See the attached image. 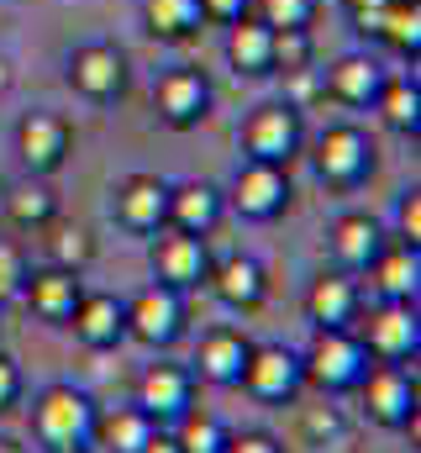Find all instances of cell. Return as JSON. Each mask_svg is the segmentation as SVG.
Returning a JSON list of instances; mask_svg holds the SVG:
<instances>
[{
  "instance_id": "cell-1",
  "label": "cell",
  "mask_w": 421,
  "mask_h": 453,
  "mask_svg": "<svg viewBox=\"0 0 421 453\" xmlns=\"http://www.w3.org/2000/svg\"><path fill=\"white\" fill-rule=\"evenodd\" d=\"M96 417H101V406H96L90 390H80V385H69V380H53V385H42L37 401H32V438L48 453L90 449Z\"/></svg>"
},
{
  "instance_id": "cell-8",
  "label": "cell",
  "mask_w": 421,
  "mask_h": 453,
  "mask_svg": "<svg viewBox=\"0 0 421 453\" xmlns=\"http://www.w3.org/2000/svg\"><path fill=\"white\" fill-rule=\"evenodd\" d=\"M237 390H248L253 401L264 406H295L301 390H306V369H301V353L285 348V342H253L248 364H242V380Z\"/></svg>"
},
{
  "instance_id": "cell-26",
  "label": "cell",
  "mask_w": 421,
  "mask_h": 453,
  "mask_svg": "<svg viewBox=\"0 0 421 453\" xmlns=\"http://www.w3.org/2000/svg\"><path fill=\"white\" fill-rule=\"evenodd\" d=\"M158 433V422L132 401V406H111L96 417V438H90V449H105V453H137L148 438Z\"/></svg>"
},
{
  "instance_id": "cell-7",
  "label": "cell",
  "mask_w": 421,
  "mask_h": 453,
  "mask_svg": "<svg viewBox=\"0 0 421 453\" xmlns=\"http://www.w3.org/2000/svg\"><path fill=\"white\" fill-rule=\"evenodd\" d=\"M306 148V121H301V106L290 101H264L253 106L248 121H242V158H258V164H285Z\"/></svg>"
},
{
  "instance_id": "cell-31",
  "label": "cell",
  "mask_w": 421,
  "mask_h": 453,
  "mask_svg": "<svg viewBox=\"0 0 421 453\" xmlns=\"http://www.w3.org/2000/svg\"><path fill=\"white\" fill-rule=\"evenodd\" d=\"M169 433H174V443H180L185 453H221L226 438H232V427H226L216 411H206V406H190Z\"/></svg>"
},
{
  "instance_id": "cell-15",
  "label": "cell",
  "mask_w": 421,
  "mask_h": 453,
  "mask_svg": "<svg viewBox=\"0 0 421 453\" xmlns=\"http://www.w3.org/2000/svg\"><path fill=\"white\" fill-rule=\"evenodd\" d=\"M385 242H390V232L369 211H342L326 226V253H332V269H342V274H364L385 253Z\"/></svg>"
},
{
  "instance_id": "cell-18",
  "label": "cell",
  "mask_w": 421,
  "mask_h": 453,
  "mask_svg": "<svg viewBox=\"0 0 421 453\" xmlns=\"http://www.w3.org/2000/svg\"><path fill=\"white\" fill-rule=\"evenodd\" d=\"M248 353H253V338L242 327H210V333H201V348L190 358V374L201 385H216V390H237Z\"/></svg>"
},
{
  "instance_id": "cell-23",
  "label": "cell",
  "mask_w": 421,
  "mask_h": 453,
  "mask_svg": "<svg viewBox=\"0 0 421 453\" xmlns=\"http://www.w3.org/2000/svg\"><path fill=\"white\" fill-rule=\"evenodd\" d=\"M226 64L237 80H264L274 74V32L258 16H237L226 27Z\"/></svg>"
},
{
  "instance_id": "cell-16",
  "label": "cell",
  "mask_w": 421,
  "mask_h": 453,
  "mask_svg": "<svg viewBox=\"0 0 421 453\" xmlns=\"http://www.w3.org/2000/svg\"><path fill=\"white\" fill-rule=\"evenodd\" d=\"M80 296H85V280H80L74 269H58V264L27 269V285H21V306H27L37 322L69 327V317H74Z\"/></svg>"
},
{
  "instance_id": "cell-43",
  "label": "cell",
  "mask_w": 421,
  "mask_h": 453,
  "mask_svg": "<svg viewBox=\"0 0 421 453\" xmlns=\"http://www.w3.org/2000/svg\"><path fill=\"white\" fill-rule=\"evenodd\" d=\"M0 453H27V449H21L16 438H5V433H0Z\"/></svg>"
},
{
  "instance_id": "cell-38",
  "label": "cell",
  "mask_w": 421,
  "mask_h": 453,
  "mask_svg": "<svg viewBox=\"0 0 421 453\" xmlns=\"http://www.w3.org/2000/svg\"><path fill=\"white\" fill-rule=\"evenodd\" d=\"M221 453H285V443H279L269 427H242V433L226 438V449Z\"/></svg>"
},
{
  "instance_id": "cell-2",
  "label": "cell",
  "mask_w": 421,
  "mask_h": 453,
  "mask_svg": "<svg viewBox=\"0 0 421 453\" xmlns=\"http://www.w3.org/2000/svg\"><path fill=\"white\" fill-rule=\"evenodd\" d=\"M369 353L353 327H311V348L301 353V369H306V385L321 395H353L358 380L369 374Z\"/></svg>"
},
{
  "instance_id": "cell-21",
  "label": "cell",
  "mask_w": 421,
  "mask_h": 453,
  "mask_svg": "<svg viewBox=\"0 0 421 453\" xmlns=\"http://www.w3.org/2000/svg\"><path fill=\"white\" fill-rule=\"evenodd\" d=\"M385 64L369 58V53H342L337 64L321 69V96L337 101V106H374L379 85H385Z\"/></svg>"
},
{
  "instance_id": "cell-44",
  "label": "cell",
  "mask_w": 421,
  "mask_h": 453,
  "mask_svg": "<svg viewBox=\"0 0 421 453\" xmlns=\"http://www.w3.org/2000/svg\"><path fill=\"white\" fill-rule=\"evenodd\" d=\"M5 85H11V64L0 58V90H5Z\"/></svg>"
},
{
  "instance_id": "cell-42",
  "label": "cell",
  "mask_w": 421,
  "mask_h": 453,
  "mask_svg": "<svg viewBox=\"0 0 421 453\" xmlns=\"http://www.w3.org/2000/svg\"><path fill=\"white\" fill-rule=\"evenodd\" d=\"M137 453H185V449L174 443V433H169V427H158V433H153V438H148Z\"/></svg>"
},
{
  "instance_id": "cell-19",
  "label": "cell",
  "mask_w": 421,
  "mask_h": 453,
  "mask_svg": "<svg viewBox=\"0 0 421 453\" xmlns=\"http://www.w3.org/2000/svg\"><path fill=\"white\" fill-rule=\"evenodd\" d=\"M206 290L226 311H258L269 296V274L253 253H226V258H210Z\"/></svg>"
},
{
  "instance_id": "cell-3",
  "label": "cell",
  "mask_w": 421,
  "mask_h": 453,
  "mask_svg": "<svg viewBox=\"0 0 421 453\" xmlns=\"http://www.w3.org/2000/svg\"><path fill=\"white\" fill-rule=\"evenodd\" d=\"M353 333L364 342V353L374 364H417L421 353V317H417V301H364Z\"/></svg>"
},
{
  "instance_id": "cell-28",
  "label": "cell",
  "mask_w": 421,
  "mask_h": 453,
  "mask_svg": "<svg viewBox=\"0 0 421 453\" xmlns=\"http://www.w3.org/2000/svg\"><path fill=\"white\" fill-rule=\"evenodd\" d=\"M369 37H379L385 48H395L401 58L417 64V53H421V0H390V5L379 11V21H374Z\"/></svg>"
},
{
  "instance_id": "cell-24",
  "label": "cell",
  "mask_w": 421,
  "mask_h": 453,
  "mask_svg": "<svg viewBox=\"0 0 421 453\" xmlns=\"http://www.w3.org/2000/svg\"><path fill=\"white\" fill-rule=\"evenodd\" d=\"M364 274H369V290H374L379 301H417V290H421V248L385 242V253H379Z\"/></svg>"
},
{
  "instance_id": "cell-29",
  "label": "cell",
  "mask_w": 421,
  "mask_h": 453,
  "mask_svg": "<svg viewBox=\"0 0 421 453\" xmlns=\"http://www.w3.org/2000/svg\"><path fill=\"white\" fill-rule=\"evenodd\" d=\"M374 111L385 116V127L390 132H406V137H417L421 132V90L417 80H385L379 85V96H374Z\"/></svg>"
},
{
  "instance_id": "cell-14",
  "label": "cell",
  "mask_w": 421,
  "mask_h": 453,
  "mask_svg": "<svg viewBox=\"0 0 421 453\" xmlns=\"http://www.w3.org/2000/svg\"><path fill=\"white\" fill-rule=\"evenodd\" d=\"M111 217H116V226H126L137 237H153L158 226H169V180H158V174H126L111 190Z\"/></svg>"
},
{
  "instance_id": "cell-17",
  "label": "cell",
  "mask_w": 421,
  "mask_h": 453,
  "mask_svg": "<svg viewBox=\"0 0 421 453\" xmlns=\"http://www.w3.org/2000/svg\"><path fill=\"white\" fill-rule=\"evenodd\" d=\"M69 85H74V96H85L96 106L116 101L126 90V58H121V48H111V42H80L69 53Z\"/></svg>"
},
{
  "instance_id": "cell-9",
  "label": "cell",
  "mask_w": 421,
  "mask_h": 453,
  "mask_svg": "<svg viewBox=\"0 0 421 453\" xmlns=\"http://www.w3.org/2000/svg\"><path fill=\"white\" fill-rule=\"evenodd\" d=\"M358 401L364 417L385 433H401L417 422V369L406 364H369V374L358 380Z\"/></svg>"
},
{
  "instance_id": "cell-12",
  "label": "cell",
  "mask_w": 421,
  "mask_h": 453,
  "mask_svg": "<svg viewBox=\"0 0 421 453\" xmlns=\"http://www.w3.org/2000/svg\"><path fill=\"white\" fill-rule=\"evenodd\" d=\"M69 148H74V127L58 111H27L16 121V153H21L27 174H37V180L58 174Z\"/></svg>"
},
{
  "instance_id": "cell-10",
  "label": "cell",
  "mask_w": 421,
  "mask_h": 453,
  "mask_svg": "<svg viewBox=\"0 0 421 453\" xmlns=\"http://www.w3.org/2000/svg\"><path fill=\"white\" fill-rule=\"evenodd\" d=\"M148 264H153V280H158V285L190 296V290L206 285L210 248H206V237H190V232H180V226H158V232L148 237Z\"/></svg>"
},
{
  "instance_id": "cell-22",
  "label": "cell",
  "mask_w": 421,
  "mask_h": 453,
  "mask_svg": "<svg viewBox=\"0 0 421 453\" xmlns=\"http://www.w3.org/2000/svg\"><path fill=\"white\" fill-rule=\"evenodd\" d=\"M74 338L85 342L90 353H105V348H121L126 342V306L111 296V290H85L74 317H69Z\"/></svg>"
},
{
  "instance_id": "cell-20",
  "label": "cell",
  "mask_w": 421,
  "mask_h": 453,
  "mask_svg": "<svg viewBox=\"0 0 421 453\" xmlns=\"http://www.w3.org/2000/svg\"><path fill=\"white\" fill-rule=\"evenodd\" d=\"M364 311V285L342 269H321L306 285V322L311 327H353Z\"/></svg>"
},
{
  "instance_id": "cell-40",
  "label": "cell",
  "mask_w": 421,
  "mask_h": 453,
  "mask_svg": "<svg viewBox=\"0 0 421 453\" xmlns=\"http://www.w3.org/2000/svg\"><path fill=\"white\" fill-rule=\"evenodd\" d=\"M342 5H348V16H353V27H358V32L369 37V32H374V21H379V11H385L390 0H342Z\"/></svg>"
},
{
  "instance_id": "cell-27",
  "label": "cell",
  "mask_w": 421,
  "mask_h": 453,
  "mask_svg": "<svg viewBox=\"0 0 421 453\" xmlns=\"http://www.w3.org/2000/svg\"><path fill=\"white\" fill-rule=\"evenodd\" d=\"M53 217H58V196H53V185H48V180L27 174V180H16V185L5 190V222H11V226L37 232V226H48Z\"/></svg>"
},
{
  "instance_id": "cell-13",
  "label": "cell",
  "mask_w": 421,
  "mask_h": 453,
  "mask_svg": "<svg viewBox=\"0 0 421 453\" xmlns=\"http://www.w3.org/2000/svg\"><path fill=\"white\" fill-rule=\"evenodd\" d=\"M153 111H158L164 127H174V132L201 127L210 116V80L201 69H190V64L158 74V85H153Z\"/></svg>"
},
{
  "instance_id": "cell-45",
  "label": "cell",
  "mask_w": 421,
  "mask_h": 453,
  "mask_svg": "<svg viewBox=\"0 0 421 453\" xmlns=\"http://www.w3.org/2000/svg\"><path fill=\"white\" fill-rule=\"evenodd\" d=\"M74 453H96V449H74Z\"/></svg>"
},
{
  "instance_id": "cell-4",
  "label": "cell",
  "mask_w": 421,
  "mask_h": 453,
  "mask_svg": "<svg viewBox=\"0 0 421 453\" xmlns=\"http://www.w3.org/2000/svg\"><path fill=\"white\" fill-rule=\"evenodd\" d=\"M221 201L242 217V222H279L295 201V185H290V169L285 164H258V158H242L232 185L221 190Z\"/></svg>"
},
{
  "instance_id": "cell-35",
  "label": "cell",
  "mask_w": 421,
  "mask_h": 453,
  "mask_svg": "<svg viewBox=\"0 0 421 453\" xmlns=\"http://www.w3.org/2000/svg\"><path fill=\"white\" fill-rule=\"evenodd\" d=\"M21 285H27V253L16 242H0V306L21 301Z\"/></svg>"
},
{
  "instance_id": "cell-32",
  "label": "cell",
  "mask_w": 421,
  "mask_h": 453,
  "mask_svg": "<svg viewBox=\"0 0 421 453\" xmlns=\"http://www.w3.org/2000/svg\"><path fill=\"white\" fill-rule=\"evenodd\" d=\"M321 0H253L248 16H258L269 32H311Z\"/></svg>"
},
{
  "instance_id": "cell-6",
  "label": "cell",
  "mask_w": 421,
  "mask_h": 453,
  "mask_svg": "<svg viewBox=\"0 0 421 453\" xmlns=\"http://www.w3.org/2000/svg\"><path fill=\"white\" fill-rule=\"evenodd\" d=\"M126 306V342H142V348H153V353H164V348H174V342L185 338V322H190V306H185V296L180 290H169V285H142L132 301H121Z\"/></svg>"
},
{
  "instance_id": "cell-41",
  "label": "cell",
  "mask_w": 421,
  "mask_h": 453,
  "mask_svg": "<svg viewBox=\"0 0 421 453\" xmlns=\"http://www.w3.org/2000/svg\"><path fill=\"white\" fill-rule=\"evenodd\" d=\"M306 433H311V438H337V433H342L337 406H326V417H321V411H306Z\"/></svg>"
},
{
  "instance_id": "cell-36",
  "label": "cell",
  "mask_w": 421,
  "mask_h": 453,
  "mask_svg": "<svg viewBox=\"0 0 421 453\" xmlns=\"http://www.w3.org/2000/svg\"><path fill=\"white\" fill-rule=\"evenodd\" d=\"M395 242H406V248H421V190H401V201H395Z\"/></svg>"
},
{
  "instance_id": "cell-5",
  "label": "cell",
  "mask_w": 421,
  "mask_h": 453,
  "mask_svg": "<svg viewBox=\"0 0 421 453\" xmlns=\"http://www.w3.org/2000/svg\"><path fill=\"white\" fill-rule=\"evenodd\" d=\"M316 174H321V185H332V190H358L374 169H379V148H374V137L358 127V121H337V127H326L321 137H316Z\"/></svg>"
},
{
  "instance_id": "cell-39",
  "label": "cell",
  "mask_w": 421,
  "mask_h": 453,
  "mask_svg": "<svg viewBox=\"0 0 421 453\" xmlns=\"http://www.w3.org/2000/svg\"><path fill=\"white\" fill-rule=\"evenodd\" d=\"M201 5V21H216V27H232L237 16H248L253 0H195Z\"/></svg>"
},
{
  "instance_id": "cell-25",
  "label": "cell",
  "mask_w": 421,
  "mask_h": 453,
  "mask_svg": "<svg viewBox=\"0 0 421 453\" xmlns=\"http://www.w3.org/2000/svg\"><path fill=\"white\" fill-rule=\"evenodd\" d=\"M226 201L221 190L206 185V180H185V185H169V226L190 232V237H206L210 226L221 222Z\"/></svg>"
},
{
  "instance_id": "cell-30",
  "label": "cell",
  "mask_w": 421,
  "mask_h": 453,
  "mask_svg": "<svg viewBox=\"0 0 421 453\" xmlns=\"http://www.w3.org/2000/svg\"><path fill=\"white\" fill-rule=\"evenodd\" d=\"M142 21L158 42H185L201 32V5L195 0H142Z\"/></svg>"
},
{
  "instance_id": "cell-34",
  "label": "cell",
  "mask_w": 421,
  "mask_h": 453,
  "mask_svg": "<svg viewBox=\"0 0 421 453\" xmlns=\"http://www.w3.org/2000/svg\"><path fill=\"white\" fill-rule=\"evenodd\" d=\"M311 32H274V74H301L311 69Z\"/></svg>"
},
{
  "instance_id": "cell-46",
  "label": "cell",
  "mask_w": 421,
  "mask_h": 453,
  "mask_svg": "<svg viewBox=\"0 0 421 453\" xmlns=\"http://www.w3.org/2000/svg\"><path fill=\"white\" fill-rule=\"evenodd\" d=\"M0 21H5V16H0Z\"/></svg>"
},
{
  "instance_id": "cell-33",
  "label": "cell",
  "mask_w": 421,
  "mask_h": 453,
  "mask_svg": "<svg viewBox=\"0 0 421 453\" xmlns=\"http://www.w3.org/2000/svg\"><path fill=\"white\" fill-rule=\"evenodd\" d=\"M90 258H96V237H90L85 226L69 222V226H58V232H53V242H48V264L85 274V269H90Z\"/></svg>"
},
{
  "instance_id": "cell-11",
  "label": "cell",
  "mask_w": 421,
  "mask_h": 453,
  "mask_svg": "<svg viewBox=\"0 0 421 453\" xmlns=\"http://www.w3.org/2000/svg\"><path fill=\"white\" fill-rule=\"evenodd\" d=\"M195 374H190V364H174V358H158V364H148L142 374H137V406L158 422V427H169V422H180L190 406H195Z\"/></svg>"
},
{
  "instance_id": "cell-37",
  "label": "cell",
  "mask_w": 421,
  "mask_h": 453,
  "mask_svg": "<svg viewBox=\"0 0 421 453\" xmlns=\"http://www.w3.org/2000/svg\"><path fill=\"white\" fill-rule=\"evenodd\" d=\"M21 395H27V374H21V364L0 348V417H11V411L21 406Z\"/></svg>"
}]
</instances>
